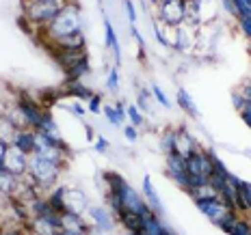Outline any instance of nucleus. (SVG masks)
Masks as SVG:
<instances>
[{
  "label": "nucleus",
  "instance_id": "obj_1",
  "mask_svg": "<svg viewBox=\"0 0 251 235\" xmlns=\"http://www.w3.org/2000/svg\"><path fill=\"white\" fill-rule=\"evenodd\" d=\"M104 179H106V184H108V190L119 194V198H122V203L126 207V212H132V214H137V216H141V218H150L151 214H154L151 212V207L148 205V201H145V198L141 196L139 192L134 190V188L130 186L119 173L106 171V173H104Z\"/></svg>",
  "mask_w": 251,
  "mask_h": 235
},
{
  "label": "nucleus",
  "instance_id": "obj_2",
  "mask_svg": "<svg viewBox=\"0 0 251 235\" xmlns=\"http://www.w3.org/2000/svg\"><path fill=\"white\" fill-rule=\"evenodd\" d=\"M44 33L48 35V41H59L63 37H70V35L82 33L80 26V11L74 2H65L61 7L59 15H56L52 22L44 28Z\"/></svg>",
  "mask_w": 251,
  "mask_h": 235
},
{
  "label": "nucleus",
  "instance_id": "obj_3",
  "mask_svg": "<svg viewBox=\"0 0 251 235\" xmlns=\"http://www.w3.org/2000/svg\"><path fill=\"white\" fill-rule=\"evenodd\" d=\"M63 4L65 2H61V0H28L24 4L26 20L33 22L35 26H39V28H46L59 15Z\"/></svg>",
  "mask_w": 251,
  "mask_h": 235
},
{
  "label": "nucleus",
  "instance_id": "obj_4",
  "mask_svg": "<svg viewBox=\"0 0 251 235\" xmlns=\"http://www.w3.org/2000/svg\"><path fill=\"white\" fill-rule=\"evenodd\" d=\"M61 164H56V162H50L46 158H41V155H30L28 160V175L35 179V184L37 186H52L56 179H59L61 175Z\"/></svg>",
  "mask_w": 251,
  "mask_h": 235
},
{
  "label": "nucleus",
  "instance_id": "obj_5",
  "mask_svg": "<svg viewBox=\"0 0 251 235\" xmlns=\"http://www.w3.org/2000/svg\"><path fill=\"white\" fill-rule=\"evenodd\" d=\"M193 201H195L197 210H200L203 216L208 218L212 224H217V227H221L223 220L232 214L234 210H229V207L223 203V198L219 194H206V196H193Z\"/></svg>",
  "mask_w": 251,
  "mask_h": 235
},
{
  "label": "nucleus",
  "instance_id": "obj_6",
  "mask_svg": "<svg viewBox=\"0 0 251 235\" xmlns=\"http://www.w3.org/2000/svg\"><path fill=\"white\" fill-rule=\"evenodd\" d=\"M186 9L188 0H163L158 4V18L165 26L177 28L186 22Z\"/></svg>",
  "mask_w": 251,
  "mask_h": 235
},
{
  "label": "nucleus",
  "instance_id": "obj_7",
  "mask_svg": "<svg viewBox=\"0 0 251 235\" xmlns=\"http://www.w3.org/2000/svg\"><path fill=\"white\" fill-rule=\"evenodd\" d=\"M15 108H18L20 117H22V123L24 128H30V129H39L41 125V119H44V106H41L39 102H35V99L22 95L18 99V104H15Z\"/></svg>",
  "mask_w": 251,
  "mask_h": 235
},
{
  "label": "nucleus",
  "instance_id": "obj_8",
  "mask_svg": "<svg viewBox=\"0 0 251 235\" xmlns=\"http://www.w3.org/2000/svg\"><path fill=\"white\" fill-rule=\"evenodd\" d=\"M167 175L176 181L182 190L191 192V177L186 171V160L182 153H171L167 155Z\"/></svg>",
  "mask_w": 251,
  "mask_h": 235
},
{
  "label": "nucleus",
  "instance_id": "obj_9",
  "mask_svg": "<svg viewBox=\"0 0 251 235\" xmlns=\"http://www.w3.org/2000/svg\"><path fill=\"white\" fill-rule=\"evenodd\" d=\"M28 160H30V155H26L22 149H18L15 145L9 143L7 155H4V166H7L13 175L22 177V175L28 173Z\"/></svg>",
  "mask_w": 251,
  "mask_h": 235
},
{
  "label": "nucleus",
  "instance_id": "obj_10",
  "mask_svg": "<svg viewBox=\"0 0 251 235\" xmlns=\"http://www.w3.org/2000/svg\"><path fill=\"white\" fill-rule=\"evenodd\" d=\"M9 143L15 145L18 149H22L26 155H33L35 149H37V129H30V128L15 129V134L11 136Z\"/></svg>",
  "mask_w": 251,
  "mask_h": 235
},
{
  "label": "nucleus",
  "instance_id": "obj_11",
  "mask_svg": "<svg viewBox=\"0 0 251 235\" xmlns=\"http://www.w3.org/2000/svg\"><path fill=\"white\" fill-rule=\"evenodd\" d=\"M89 210V203H87V196L82 190L78 188H65V212H74V214H80Z\"/></svg>",
  "mask_w": 251,
  "mask_h": 235
},
{
  "label": "nucleus",
  "instance_id": "obj_12",
  "mask_svg": "<svg viewBox=\"0 0 251 235\" xmlns=\"http://www.w3.org/2000/svg\"><path fill=\"white\" fill-rule=\"evenodd\" d=\"M89 216H91V224L98 231H111L113 229V214L106 207H89Z\"/></svg>",
  "mask_w": 251,
  "mask_h": 235
},
{
  "label": "nucleus",
  "instance_id": "obj_13",
  "mask_svg": "<svg viewBox=\"0 0 251 235\" xmlns=\"http://www.w3.org/2000/svg\"><path fill=\"white\" fill-rule=\"evenodd\" d=\"M20 188V177L13 175L4 164H0V196H11Z\"/></svg>",
  "mask_w": 251,
  "mask_h": 235
},
{
  "label": "nucleus",
  "instance_id": "obj_14",
  "mask_svg": "<svg viewBox=\"0 0 251 235\" xmlns=\"http://www.w3.org/2000/svg\"><path fill=\"white\" fill-rule=\"evenodd\" d=\"M143 198L148 201V205L151 207V212H154L156 216H163V201H160L158 192H156L154 184H151V177L150 175L143 177Z\"/></svg>",
  "mask_w": 251,
  "mask_h": 235
},
{
  "label": "nucleus",
  "instance_id": "obj_15",
  "mask_svg": "<svg viewBox=\"0 0 251 235\" xmlns=\"http://www.w3.org/2000/svg\"><path fill=\"white\" fill-rule=\"evenodd\" d=\"M61 229L63 231H78V233L89 235V224L80 218V214H74V212L61 214Z\"/></svg>",
  "mask_w": 251,
  "mask_h": 235
},
{
  "label": "nucleus",
  "instance_id": "obj_16",
  "mask_svg": "<svg viewBox=\"0 0 251 235\" xmlns=\"http://www.w3.org/2000/svg\"><path fill=\"white\" fill-rule=\"evenodd\" d=\"M104 39H106V45L113 50L115 54V63L119 67V61H122V45H119V39H117V33H115L113 24L108 18H104Z\"/></svg>",
  "mask_w": 251,
  "mask_h": 235
},
{
  "label": "nucleus",
  "instance_id": "obj_17",
  "mask_svg": "<svg viewBox=\"0 0 251 235\" xmlns=\"http://www.w3.org/2000/svg\"><path fill=\"white\" fill-rule=\"evenodd\" d=\"M102 110H104V114H106V119L111 121V125H124V121H126V117H128V112H126V106L122 102H117L113 106V104H106V106H102Z\"/></svg>",
  "mask_w": 251,
  "mask_h": 235
},
{
  "label": "nucleus",
  "instance_id": "obj_18",
  "mask_svg": "<svg viewBox=\"0 0 251 235\" xmlns=\"http://www.w3.org/2000/svg\"><path fill=\"white\" fill-rule=\"evenodd\" d=\"M177 106L184 110L188 117H193V119H200V110H197V106H195V102H193V97L188 95V91L186 88H177Z\"/></svg>",
  "mask_w": 251,
  "mask_h": 235
},
{
  "label": "nucleus",
  "instance_id": "obj_19",
  "mask_svg": "<svg viewBox=\"0 0 251 235\" xmlns=\"http://www.w3.org/2000/svg\"><path fill=\"white\" fill-rule=\"evenodd\" d=\"M117 220L122 222V227L126 229V231H130V233H141L143 231V218L137 216V214H132V212H124Z\"/></svg>",
  "mask_w": 251,
  "mask_h": 235
},
{
  "label": "nucleus",
  "instance_id": "obj_20",
  "mask_svg": "<svg viewBox=\"0 0 251 235\" xmlns=\"http://www.w3.org/2000/svg\"><path fill=\"white\" fill-rule=\"evenodd\" d=\"M67 95L76 97V99H82V102H89L93 95V91L89 86H85L80 80H67Z\"/></svg>",
  "mask_w": 251,
  "mask_h": 235
},
{
  "label": "nucleus",
  "instance_id": "obj_21",
  "mask_svg": "<svg viewBox=\"0 0 251 235\" xmlns=\"http://www.w3.org/2000/svg\"><path fill=\"white\" fill-rule=\"evenodd\" d=\"M48 203H50L52 212H56L59 216L61 214H65V186L54 188V190L50 192V196H48Z\"/></svg>",
  "mask_w": 251,
  "mask_h": 235
},
{
  "label": "nucleus",
  "instance_id": "obj_22",
  "mask_svg": "<svg viewBox=\"0 0 251 235\" xmlns=\"http://www.w3.org/2000/svg\"><path fill=\"white\" fill-rule=\"evenodd\" d=\"M227 235H251V222L243 216V214H238L236 222H234L232 227H229Z\"/></svg>",
  "mask_w": 251,
  "mask_h": 235
},
{
  "label": "nucleus",
  "instance_id": "obj_23",
  "mask_svg": "<svg viewBox=\"0 0 251 235\" xmlns=\"http://www.w3.org/2000/svg\"><path fill=\"white\" fill-rule=\"evenodd\" d=\"M106 198H108V210H111V214H115V218H119L126 212V207H124V203H122V198H119V194H117V192L108 190Z\"/></svg>",
  "mask_w": 251,
  "mask_h": 235
},
{
  "label": "nucleus",
  "instance_id": "obj_24",
  "mask_svg": "<svg viewBox=\"0 0 251 235\" xmlns=\"http://www.w3.org/2000/svg\"><path fill=\"white\" fill-rule=\"evenodd\" d=\"M160 147H163V151L167 155L177 153V134L176 132H167L163 136V140H160Z\"/></svg>",
  "mask_w": 251,
  "mask_h": 235
},
{
  "label": "nucleus",
  "instance_id": "obj_25",
  "mask_svg": "<svg viewBox=\"0 0 251 235\" xmlns=\"http://www.w3.org/2000/svg\"><path fill=\"white\" fill-rule=\"evenodd\" d=\"M37 132H48V134H61L59 132V125H56V121L52 119V114L46 110L44 114V119H41V125H39V129Z\"/></svg>",
  "mask_w": 251,
  "mask_h": 235
},
{
  "label": "nucleus",
  "instance_id": "obj_26",
  "mask_svg": "<svg viewBox=\"0 0 251 235\" xmlns=\"http://www.w3.org/2000/svg\"><path fill=\"white\" fill-rule=\"evenodd\" d=\"M238 194L240 198L245 201V205H247V210L251 214V181H245V179H238Z\"/></svg>",
  "mask_w": 251,
  "mask_h": 235
},
{
  "label": "nucleus",
  "instance_id": "obj_27",
  "mask_svg": "<svg viewBox=\"0 0 251 235\" xmlns=\"http://www.w3.org/2000/svg\"><path fill=\"white\" fill-rule=\"evenodd\" d=\"M126 112H128L130 125H134V128H141V125L145 123V119H143V112H141L137 106H128V108H126Z\"/></svg>",
  "mask_w": 251,
  "mask_h": 235
},
{
  "label": "nucleus",
  "instance_id": "obj_28",
  "mask_svg": "<svg viewBox=\"0 0 251 235\" xmlns=\"http://www.w3.org/2000/svg\"><path fill=\"white\" fill-rule=\"evenodd\" d=\"M106 88H108V91H117V88H119V67H117V65H115L113 69L108 71Z\"/></svg>",
  "mask_w": 251,
  "mask_h": 235
},
{
  "label": "nucleus",
  "instance_id": "obj_29",
  "mask_svg": "<svg viewBox=\"0 0 251 235\" xmlns=\"http://www.w3.org/2000/svg\"><path fill=\"white\" fill-rule=\"evenodd\" d=\"M87 110L91 114H100L102 112V97L98 95V93H93L91 99L87 102Z\"/></svg>",
  "mask_w": 251,
  "mask_h": 235
},
{
  "label": "nucleus",
  "instance_id": "obj_30",
  "mask_svg": "<svg viewBox=\"0 0 251 235\" xmlns=\"http://www.w3.org/2000/svg\"><path fill=\"white\" fill-rule=\"evenodd\" d=\"M151 93H154V97H156V102L160 104L163 108H171V102H169V97L165 95V91H160V86L158 85H151Z\"/></svg>",
  "mask_w": 251,
  "mask_h": 235
},
{
  "label": "nucleus",
  "instance_id": "obj_31",
  "mask_svg": "<svg viewBox=\"0 0 251 235\" xmlns=\"http://www.w3.org/2000/svg\"><path fill=\"white\" fill-rule=\"evenodd\" d=\"M238 26H240V33L251 41V18H238Z\"/></svg>",
  "mask_w": 251,
  "mask_h": 235
},
{
  "label": "nucleus",
  "instance_id": "obj_32",
  "mask_svg": "<svg viewBox=\"0 0 251 235\" xmlns=\"http://www.w3.org/2000/svg\"><path fill=\"white\" fill-rule=\"evenodd\" d=\"M63 108H65L67 112H72V114H76V117H85V108L80 106L78 102H74V104H63Z\"/></svg>",
  "mask_w": 251,
  "mask_h": 235
},
{
  "label": "nucleus",
  "instance_id": "obj_33",
  "mask_svg": "<svg viewBox=\"0 0 251 235\" xmlns=\"http://www.w3.org/2000/svg\"><path fill=\"white\" fill-rule=\"evenodd\" d=\"M126 11H128V20H130V26H137V9H134L132 0H126Z\"/></svg>",
  "mask_w": 251,
  "mask_h": 235
},
{
  "label": "nucleus",
  "instance_id": "obj_34",
  "mask_svg": "<svg viewBox=\"0 0 251 235\" xmlns=\"http://www.w3.org/2000/svg\"><path fill=\"white\" fill-rule=\"evenodd\" d=\"M124 136L128 138L130 143H134V140L139 138V136H137V128H134V125H130V123H128V125L124 123Z\"/></svg>",
  "mask_w": 251,
  "mask_h": 235
},
{
  "label": "nucleus",
  "instance_id": "obj_35",
  "mask_svg": "<svg viewBox=\"0 0 251 235\" xmlns=\"http://www.w3.org/2000/svg\"><path fill=\"white\" fill-rule=\"evenodd\" d=\"M137 108L141 112H148L150 110V106H148V93H139V97H137Z\"/></svg>",
  "mask_w": 251,
  "mask_h": 235
},
{
  "label": "nucleus",
  "instance_id": "obj_36",
  "mask_svg": "<svg viewBox=\"0 0 251 235\" xmlns=\"http://www.w3.org/2000/svg\"><path fill=\"white\" fill-rule=\"evenodd\" d=\"M232 97H234V106L238 108V112L243 110L245 106H247V97H245V95H243V93H240V91H238V93H234Z\"/></svg>",
  "mask_w": 251,
  "mask_h": 235
},
{
  "label": "nucleus",
  "instance_id": "obj_37",
  "mask_svg": "<svg viewBox=\"0 0 251 235\" xmlns=\"http://www.w3.org/2000/svg\"><path fill=\"white\" fill-rule=\"evenodd\" d=\"M240 117H243V121L247 123V128H251V102L247 99V106L240 110Z\"/></svg>",
  "mask_w": 251,
  "mask_h": 235
},
{
  "label": "nucleus",
  "instance_id": "obj_38",
  "mask_svg": "<svg viewBox=\"0 0 251 235\" xmlns=\"http://www.w3.org/2000/svg\"><path fill=\"white\" fill-rule=\"evenodd\" d=\"M96 151H98V153H106V151H108V140L106 138H96Z\"/></svg>",
  "mask_w": 251,
  "mask_h": 235
},
{
  "label": "nucleus",
  "instance_id": "obj_39",
  "mask_svg": "<svg viewBox=\"0 0 251 235\" xmlns=\"http://www.w3.org/2000/svg\"><path fill=\"white\" fill-rule=\"evenodd\" d=\"M7 149H9V140L0 138V164H4V155H7Z\"/></svg>",
  "mask_w": 251,
  "mask_h": 235
},
{
  "label": "nucleus",
  "instance_id": "obj_40",
  "mask_svg": "<svg viewBox=\"0 0 251 235\" xmlns=\"http://www.w3.org/2000/svg\"><path fill=\"white\" fill-rule=\"evenodd\" d=\"M223 7H226V11H229V15H236V7H234L232 0H223ZM238 18V15H236Z\"/></svg>",
  "mask_w": 251,
  "mask_h": 235
},
{
  "label": "nucleus",
  "instance_id": "obj_41",
  "mask_svg": "<svg viewBox=\"0 0 251 235\" xmlns=\"http://www.w3.org/2000/svg\"><path fill=\"white\" fill-rule=\"evenodd\" d=\"M240 93H243V95L251 102V82H249V85H245V86H243V91H240Z\"/></svg>",
  "mask_w": 251,
  "mask_h": 235
},
{
  "label": "nucleus",
  "instance_id": "obj_42",
  "mask_svg": "<svg viewBox=\"0 0 251 235\" xmlns=\"http://www.w3.org/2000/svg\"><path fill=\"white\" fill-rule=\"evenodd\" d=\"M85 129H87V140H89V143H91V140H96V136H93V128L85 125Z\"/></svg>",
  "mask_w": 251,
  "mask_h": 235
},
{
  "label": "nucleus",
  "instance_id": "obj_43",
  "mask_svg": "<svg viewBox=\"0 0 251 235\" xmlns=\"http://www.w3.org/2000/svg\"><path fill=\"white\" fill-rule=\"evenodd\" d=\"M4 235H22V231H18V229H15V231H7Z\"/></svg>",
  "mask_w": 251,
  "mask_h": 235
},
{
  "label": "nucleus",
  "instance_id": "obj_44",
  "mask_svg": "<svg viewBox=\"0 0 251 235\" xmlns=\"http://www.w3.org/2000/svg\"><path fill=\"white\" fill-rule=\"evenodd\" d=\"M150 2H154V4H156V7H158V4H160V2H163V0H150Z\"/></svg>",
  "mask_w": 251,
  "mask_h": 235
},
{
  "label": "nucleus",
  "instance_id": "obj_45",
  "mask_svg": "<svg viewBox=\"0 0 251 235\" xmlns=\"http://www.w3.org/2000/svg\"><path fill=\"white\" fill-rule=\"evenodd\" d=\"M63 2H74V0H63Z\"/></svg>",
  "mask_w": 251,
  "mask_h": 235
},
{
  "label": "nucleus",
  "instance_id": "obj_46",
  "mask_svg": "<svg viewBox=\"0 0 251 235\" xmlns=\"http://www.w3.org/2000/svg\"><path fill=\"white\" fill-rule=\"evenodd\" d=\"M0 235H4V233H2V229H0Z\"/></svg>",
  "mask_w": 251,
  "mask_h": 235
},
{
  "label": "nucleus",
  "instance_id": "obj_47",
  "mask_svg": "<svg viewBox=\"0 0 251 235\" xmlns=\"http://www.w3.org/2000/svg\"><path fill=\"white\" fill-rule=\"evenodd\" d=\"M249 52H251V48H249Z\"/></svg>",
  "mask_w": 251,
  "mask_h": 235
},
{
  "label": "nucleus",
  "instance_id": "obj_48",
  "mask_svg": "<svg viewBox=\"0 0 251 235\" xmlns=\"http://www.w3.org/2000/svg\"><path fill=\"white\" fill-rule=\"evenodd\" d=\"M0 138H2V136H0Z\"/></svg>",
  "mask_w": 251,
  "mask_h": 235
}]
</instances>
